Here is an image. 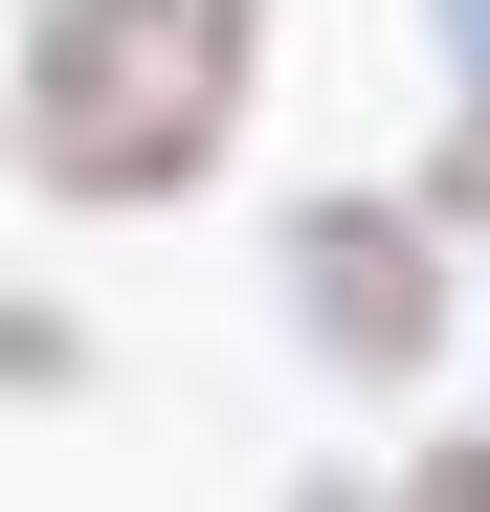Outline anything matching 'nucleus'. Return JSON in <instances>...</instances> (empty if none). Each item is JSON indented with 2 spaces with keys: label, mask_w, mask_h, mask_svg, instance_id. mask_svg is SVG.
Listing matches in <instances>:
<instances>
[{
  "label": "nucleus",
  "mask_w": 490,
  "mask_h": 512,
  "mask_svg": "<svg viewBox=\"0 0 490 512\" xmlns=\"http://www.w3.org/2000/svg\"><path fill=\"white\" fill-rule=\"evenodd\" d=\"M245 67H268V0H45L0 134L45 201H179V179H223Z\"/></svg>",
  "instance_id": "obj_1"
},
{
  "label": "nucleus",
  "mask_w": 490,
  "mask_h": 512,
  "mask_svg": "<svg viewBox=\"0 0 490 512\" xmlns=\"http://www.w3.org/2000/svg\"><path fill=\"white\" fill-rule=\"evenodd\" d=\"M290 312L335 379H424L446 357V223L424 201H290Z\"/></svg>",
  "instance_id": "obj_2"
},
{
  "label": "nucleus",
  "mask_w": 490,
  "mask_h": 512,
  "mask_svg": "<svg viewBox=\"0 0 490 512\" xmlns=\"http://www.w3.org/2000/svg\"><path fill=\"white\" fill-rule=\"evenodd\" d=\"M67 379H90V334H67V312H0V401H67Z\"/></svg>",
  "instance_id": "obj_3"
},
{
  "label": "nucleus",
  "mask_w": 490,
  "mask_h": 512,
  "mask_svg": "<svg viewBox=\"0 0 490 512\" xmlns=\"http://www.w3.org/2000/svg\"><path fill=\"white\" fill-rule=\"evenodd\" d=\"M424 223H490V112L446 134V179H424Z\"/></svg>",
  "instance_id": "obj_4"
},
{
  "label": "nucleus",
  "mask_w": 490,
  "mask_h": 512,
  "mask_svg": "<svg viewBox=\"0 0 490 512\" xmlns=\"http://www.w3.org/2000/svg\"><path fill=\"white\" fill-rule=\"evenodd\" d=\"M401 512H490V446H446V468H424V490H401Z\"/></svg>",
  "instance_id": "obj_5"
},
{
  "label": "nucleus",
  "mask_w": 490,
  "mask_h": 512,
  "mask_svg": "<svg viewBox=\"0 0 490 512\" xmlns=\"http://www.w3.org/2000/svg\"><path fill=\"white\" fill-rule=\"evenodd\" d=\"M424 23H446V67H468V90H490V0H424Z\"/></svg>",
  "instance_id": "obj_6"
},
{
  "label": "nucleus",
  "mask_w": 490,
  "mask_h": 512,
  "mask_svg": "<svg viewBox=\"0 0 490 512\" xmlns=\"http://www.w3.org/2000/svg\"><path fill=\"white\" fill-rule=\"evenodd\" d=\"M290 512H357V490H290Z\"/></svg>",
  "instance_id": "obj_7"
}]
</instances>
